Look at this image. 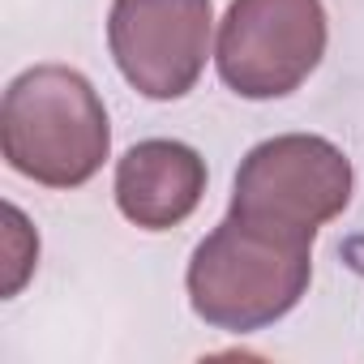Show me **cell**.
<instances>
[{
    "label": "cell",
    "instance_id": "cell-4",
    "mask_svg": "<svg viewBox=\"0 0 364 364\" xmlns=\"http://www.w3.org/2000/svg\"><path fill=\"white\" fill-rule=\"evenodd\" d=\"M326 39L321 0H232L215 65L240 99H283L321 65Z\"/></svg>",
    "mask_w": 364,
    "mask_h": 364
},
{
    "label": "cell",
    "instance_id": "cell-3",
    "mask_svg": "<svg viewBox=\"0 0 364 364\" xmlns=\"http://www.w3.org/2000/svg\"><path fill=\"white\" fill-rule=\"evenodd\" d=\"M351 159L313 133H283L240 159L232 185V215L283 236L313 240L351 202Z\"/></svg>",
    "mask_w": 364,
    "mask_h": 364
},
{
    "label": "cell",
    "instance_id": "cell-6",
    "mask_svg": "<svg viewBox=\"0 0 364 364\" xmlns=\"http://www.w3.org/2000/svg\"><path fill=\"white\" fill-rule=\"evenodd\" d=\"M206 193V159L171 137H150L116 163V206L141 232L185 223Z\"/></svg>",
    "mask_w": 364,
    "mask_h": 364
},
{
    "label": "cell",
    "instance_id": "cell-5",
    "mask_svg": "<svg viewBox=\"0 0 364 364\" xmlns=\"http://www.w3.org/2000/svg\"><path fill=\"white\" fill-rule=\"evenodd\" d=\"M210 22V0H112V60L137 95L180 99L206 69Z\"/></svg>",
    "mask_w": 364,
    "mask_h": 364
},
{
    "label": "cell",
    "instance_id": "cell-7",
    "mask_svg": "<svg viewBox=\"0 0 364 364\" xmlns=\"http://www.w3.org/2000/svg\"><path fill=\"white\" fill-rule=\"evenodd\" d=\"M5 296H18V287L31 279L35 270V257H39V240L35 232L26 228L22 210L18 206H5Z\"/></svg>",
    "mask_w": 364,
    "mask_h": 364
},
{
    "label": "cell",
    "instance_id": "cell-1",
    "mask_svg": "<svg viewBox=\"0 0 364 364\" xmlns=\"http://www.w3.org/2000/svg\"><path fill=\"white\" fill-rule=\"evenodd\" d=\"M5 163L48 189H77L103 167L112 124L99 90L69 65L18 73L0 103Z\"/></svg>",
    "mask_w": 364,
    "mask_h": 364
},
{
    "label": "cell",
    "instance_id": "cell-2",
    "mask_svg": "<svg viewBox=\"0 0 364 364\" xmlns=\"http://www.w3.org/2000/svg\"><path fill=\"white\" fill-rule=\"evenodd\" d=\"M313 240L228 215L189 262L193 313L228 334H253L287 317L313 279Z\"/></svg>",
    "mask_w": 364,
    "mask_h": 364
}]
</instances>
